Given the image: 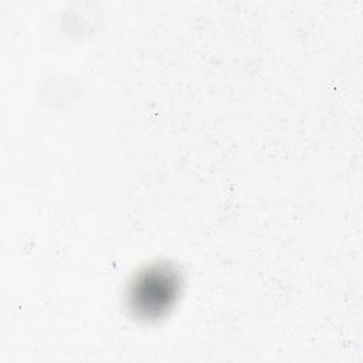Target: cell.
Returning a JSON list of instances; mask_svg holds the SVG:
<instances>
[{
    "label": "cell",
    "instance_id": "cell-1",
    "mask_svg": "<svg viewBox=\"0 0 363 363\" xmlns=\"http://www.w3.org/2000/svg\"><path fill=\"white\" fill-rule=\"evenodd\" d=\"M180 291V277L167 264L153 265L140 272L130 285L129 305L135 315L160 318L174 303Z\"/></svg>",
    "mask_w": 363,
    "mask_h": 363
}]
</instances>
